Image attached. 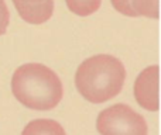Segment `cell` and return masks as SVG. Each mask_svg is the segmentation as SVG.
<instances>
[{"label":"cell","instance_id":"1","mask_svg":"<svg viewBox=\"0 0 161 135\" xmlns=\"http://www.w3.org/2000/svg\"><path fill=\"white\" fill-rule=\"evenodd\" d=\"M11 91L23 106L38 111L57 107L64 94L57 73L41 64H25L17 69L11 79Z\"/></svg>","mask_w":161,"mask_h":135},{"label":"cell","instance_id":"2","mask_svg":"<svg viewBox=\"0 0 161 135\" xmlns=\"http://www.w3.org/2000/svg\"><path fill=\"white\" fill-rule=\"evenodd\" d=\"M126 69L112 55H96L79 65L75 75V86L83 99L100 104L122 91Z\"/></svg>","mask_w":161,"mask_h":135},{"label":"cell","instance_id":"3","mask_svg":"<svg viewBox=\"0 0 161 135\" xmlns=\"http://www.w3.org/2000/svg\"><path fill=\"white\" fill-rule=\"evenodd\" d=\"M96 127L105 135H144L146 120L126 104H116L103 110L96 120Z\"/></svg>","mask_w":161,"mask_h":135},{"label":"cell","instance_id":"4","mask_svg":"<svg viewBox=\"0 0 161 135\" xmlns=\"http://www.w3.org/2000/svg\"><path fill=\"white\" fill-rule=\"evenodd\" d=\"M158 66H148L139 75L134 83V97L143 108L157 111L160 108L158 100Z\"/></svg>","mask_w":161,"mask_h":135},{"label":"cell","instance_id":"5","mask_svg":"<svg viewBox=\"0 0 161 135\" xmlns=\"http://www.w3.org/2000/svg\"><path fill=\"white\" fill-rule=\"evenodd\" d=\"M17 13L30 24H42L54 13V0H13Z\"/></svg>","mask_w":161,"mask_h":135},{"label":"cell","instance_id":"6","mask_svg":"<svg viewBox=\"0 0 161 135\" xmlns=\"http://www.w3.org/2000/svg\"><path fill=\"white\" fill-rule=\"evenodd\" d=\"M67 6L74 14L86 17L99 10L102 0H65Z\"/></svg>","mask_w":161,"mask_h":135},{"label":"cell","instance_id":"7","mask_svg":"<svg viewBox=\"0 0 161 135\" xmlns=\"http://www.w3.org/2000/svg\"><path fill=\"white\" fill-rule=\"evenodd\" d=\"M24 134H64L65 131L61 125L51 120H37L28 124L27 128L23 131Z\"/></svg>","mask_w":161,"mask_h":135},{"label":"cell","instance_id":"8","mask_svg":"<svg viewBox=\"0 0 161 135\" xmlns=\"http://www.w3.org/2000/svg\"><path fill=\"white\" fill-rule=\"evenodd\" d=\"M131 7L137 17L144 16L148 18H158L160 17L158 0H131Z\"/></svg>","mask_w":161,"mask_h":135},{"label":"cell","instance_id":"9","mask_svg":"<svg viewBox=\"0 0 161 135\" xmlns=\"http://www.w3.org/2000/svg\"><path fill=\"white\" fill-rule=\"evenodd\" d=\"M110 2L119 13L129 16V17H137L133 7H131V0H110Z\"/></svg>","mask_w":161,"mask_h":135},{"label":"cell","instance_id":"10","mask_svg":"<svg viewBox=\"0 0 161 135\" xmlns=\"http://www.w3.org/2000/svg\"><path fill=\"white\" fill-rule=\"evenodd\" d=\"M8 21H10L8 8H7V6H6L4 0H0V35H3V34L6 33Z\"/></svg>","mask_w":161,"mask_h":135}]
</instances>
